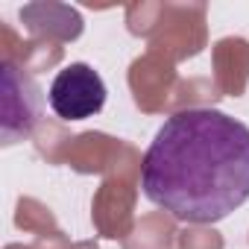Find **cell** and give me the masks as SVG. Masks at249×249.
<instances>
[{"label": "cell", "mask_w": 249, "mask_h": 249, "mask_svg": "<svg viewBox=\"0 0 249 249\" xmlns=\"http://www.w3.org/2000/svg\"><path fill=\"white\" fill-rule=\"evenodd\" d=\"M144 196L182 223H220L249 199V126L217 108L161 123L141 164Z\"/></svg>", "instance_id": "obj_1"}, {"label": "cell", "mask_w": 249, "mask_h": 249, "mask_svg": "<svg viewBox=\"0 0 249 249\" xmlns=\"http://www.w3.org/2000/svg\"><path fill=\"white\" fill-rule=\"evenodd\" d=\"M106 94H108L106 82L91 65L71 62L50 82L47 103L62 120H85V117H94L103 111Z\"/></svg>", "instance_id": "obj_2"}, {"label": "cell", "mask_w": 249, "mask_h": 249, "mask_svg": "<svg viewBox=\"0 0 249 249\" xmlns=\"http://www.w3.org/2000/svg\"><path fill=\"white\" fill-rule=\"evenodd\" d=\"M0 106H3V144H15L21 138H30L36 123L41 120V91L30 73L15 68L12 62H3V94H0Z\"/></svg>", "instance_id": "obj_3"}]
</instances>
